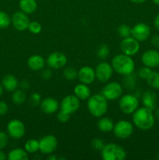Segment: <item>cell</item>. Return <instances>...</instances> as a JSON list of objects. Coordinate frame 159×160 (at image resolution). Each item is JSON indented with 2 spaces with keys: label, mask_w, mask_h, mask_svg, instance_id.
I'll use <instances>...</instances> for the list:
<instances>
[{
  "label": "cell",
  "mask_w": 159,
  "mask_h": 160,
  "mask_svg": "<svg viewBox=\"0 0 159 160\" xmlns=\"http://www.w3.org/2000/svg\"><path fill=\"white\" fill-rule=\"evenodd\" d=\"M118 106L123 113L132 114L139 106L138 98L132 94L122 95L118 101Z\"/></svg>",
  "instance_id": "cell-5"
},
{
  "label": "cell",
  "mask_w": 159,
  "mask_h": 160,
  "mask_svg": "<svg viewBox=\"0 0 159 160\" xmlns=\"http://www.w3.org/2000/svg\"><path fill=\"white\" fill-rule=\"evenodd\" d=\"M30 19L27 14L22 11L16 12L11 17V23L13 28L18 31H24L27 30L30 23Z\"/></svg>",
  "instance_id": "cell-15"
},
{
  "label": "cell",
  "mask_w": 159,
  "mask_h": 160,
  "mask_svg": "<svg viewBox=\"0 0 159 160\" xmlns=\"http://www.w3.org/2000/svg\"><path fill=\"white\" fill-rule=\"evenodd\" d=\"M48 160H57L58 157L56 156H55V155L50 154V156L48 157Z\"/></svg>",
  "instance_id": "cell-47"
},
{
  "label": "cell",
  "mask_w": 159,
  "mask_h": 160,
  "mask_svg": "<svg viewBox=\"0 0 159 160\" xmlns=\"http://www.w3.org/2000/svg\"><path fill=\"white\" fill-rule=\"evenodd\" d=\"M132 123L138 129L141 131H148L154 127L155 123V117L153 110L148 108H137V110L132 113Z\"/></svg>",
  "instance_id": "cell-1"
},
{
  "label": "cell",
  "mask_w": 159,
  "mask_h": 160,
  "mask_svg": "<svg viewBox=\"0 0 159 160\" xmlns=\"http://www.w3.org/2000/svg\"><path fill=\"white\" fill-rule=\"evenodd\" d=\"M46 62L51 69L59 70L66 65L67 57L64 53L60 52H54L48 56Z\"/></svg>",
  "instance_id": "cell-14"
},
{
  "label": "cell",
  "mask_w": 159,
  "mask_h": 160,
  "mask_svg": "<svg viewBox=\"0 0 159 160\" xmlns=\"http://www.w3.org/2000/svg\"><path fill=\"white\" fill-rule=\"evenodd\" d=\"M141 61L145 67L155 68L159 66V52L156 49H148L142 54Z\"/></svg>",
  "instance_id": "cell-16"
},
{
  "label": "cell",
  "mask_w": 159,
  "mask_h": 160,
  "mask_svg": "<svg viewBox=\"0 0 159 160\" xmlns=\"http://www.w3.org/2000/svg\"><path fill=\"white\" fill-rule=\"evenodd\" d=\"M129 1L133 3H136V4H141V3L145 2L147 0H129Z\"/></svg>",
  "instance_id": "cell-46"
},
{
  "label": "cell",
  "mask_w": 159,
  "mask_h": 160,
  "mask_svg": "<svg viewBox=\"0 0 159 160\" xmlns=\"http://www.w3.org/2000/svg\"><path fill=\"white\" fill-rule=\"evenodd\" d=\"M108 104V100L102 94L90 95L87 99V109L93 117L100 118L107 112Z\"/></svg>",
  "instance_id": "cell-3"
},
{
  "label": "cell",
  "mask_w": 159,
  "mask_h": 160,
  "mask_svg": "<svg viewBox=\"0 0 159 160\" xmlns=\"http://www.w3.org/2000/svg\"><path fill=\"white\" fill-rule=\"evenodd\" d=\"M41 97L39 95L38 93H33L31 95V98H30V101L32 106H40L41 102Z\"/></svg>",
  "instance_id": "cell-39"
},
{
  "label": "cell",
  "mask_w": 159,
  "mask_h": 160,
  "mask_svg": "<svg viewBox=\"0 0 159 160\" xmlns=\"http://www.w3.org/2000/svg\"><path fill=\"white\" fill-rule=\"evenodd\" d=\"M114 122L112 119L108 117H101L98 122V128L101 132L108 133L112 131L114 128Z\"/></svg>",
  "instance_id": "cell-24"
},
{
  "label": "cell",
  "mask_w": 159,
  "mask_h": 160,
  "mask_svg": "<svg viewBox=\"0 0 159 160\" xmlns=\"http://www.w3.org/2000/svg\"><path fill=\"white\" fill-rule=\"evenodd\" d=\"M20 11L26 14L34 13L37 9V2L36 0H20L19 2Z\"/></svg>",
  "instance_id": "cell-23"
},
{
  "label": "cell",
  "mask_w": 159,
  "mask_h": 160,
  "mask_svg": "<svg viewBox=\"0 0 159 160\" xmlns=\"http://www.w3.org/2000/svg\"><path fill=\"white\" fill-rule=\"evenodd\" d=\"M111 65L114 71L123 76L131 74L135 69V62L132 56H127L123 52L114 56Z\"/></svg>",
  "instance_id": "cell-2"
},
{
  "label": "cell",
  "mask_w": 159,
  "mask_h": 160,
  "mask_svg": "<svg viewBox=\"0 0 159 160\" xmlns=\"http://www.w3.org/2000/svg\"><path fill=\"white\" fill-rule=\"evenodd\" d=\"M7 158L9 160H26L29 156L26 150L17 148L11 150L8 154Z\"/></svg>",
  "instance_id": "cell-25"
},
{
  "label": "cell",
  "mask_w": 159,
  "mask_h": 160,
  "mask_svg": "<svg viewBox=\"0 0 159 160\" xmlns=\"http://www.w3.org/2000/svg\"><path fill=\"white\" fill-rule=\"evenodd\" d=\"M19 86L20 87V89L24 91L29 89L30 87H31V84H30V82L28 81H26V80H23V81H21V82L19 84Z\"/></svg>",
  "instance_id": "cell-43"
},
{
  "label": "cell",
  "mask_w": 159,
  "mask_h": 160,
  "mask_svg": "<svg viewBox=\"0 0 159 160\" xmlns=\"http://www.w3.org/2000/svg\"><path fill=\"white\" fill-rule=\"evenodd\" d=\"M45 59L40 55H34L28 58L27 66L31 70L34 71H39L42 70L45 65Z\"/></svg>",
  "instance_id": "cell-19"
},
{
  "label": "cell",
  "mask_w": 159,
  "mask_h": 160,
  "mask_svg": "<svg viewBox=\"0 0 159 160\" xmlns=\"http://www.w3.org/2000/svg\"><path fill=\"white\" fill-rule=\"evenodd\" d=\"M9 142V137L6 133L1 131L0 132V149H3L6 147Z\"/></svg>",
  "instance_id": "cell-38"
},
{
  "label": "cell",
  "mask_w": 159,
  "mask_h": 160,
  "mask_svg": "<svg viewBox=\"0 0 159 160\" xmlns=\"http://www.w3.org/2000/svg\"><path fill=\"white\" fill-rule=\"evenodd\" d=\"M123 87L121 84L115 81L109 82L103 88L102 94L108 101H115L123 95Z\"/></svg>",
  "instance_id": "cell-7"
},
{
  "label": "cell",
  "mask_w": 159,
  "mask_h": 160,
  "mask_svg": "<svg viewBox=\"0 0 159 160\" xmlns=\"http://www.w3.org/2000/svg\"><path fill=\"white\" fill-rule=\"evenodd\" d=\"M80 107V100L75 95H66L62 98L60 103V109L66 113L71 114L76 112Z\"/></svg>",
  "instance_id": "cell-8"
},
{
  "label": "cell",
  "mask_w": 159,
  "mask_h": 160,
  "mask_svg": "<svg viewBox=\"0 0 159 160\" xmlns=\"http://www.w3.org/2000/svg\"><path fill=\"white\" fill-rule=\"evenodd\" d=\"M77 78L83 84H90L96 79L94 69L90 66H84L78 70Z\"/></svg>",
  "instance_id": "cell-17"
},
{
  "label": "cell",
  "mask_w": 159,
  "mask_h": 160,
  "mask_svg": "<svg viewBox=\"0 0 159 160\" xmlns=\"http://www.w3.org/2000/svg\"><path fill=\"white\" fill-rule=\"evenodd\" d=\"M74 95L79 98L80 100H87L91 95V91L90 88L88 87V84H78L75 86L74 88Z\"/></svg>",
  "instance_id": "cell-21"
},
{
  "label": "cell",
  "mask_w": 159,
  "mask_h": 160,
  "mask_svg": "<svg viewBox=\"0 0 159 160\" xmlns=\"http://www.w3.org/2000/svg\"><path fill=\"white\" fill-rule=\"evenodd\" d=\"M134 131L133 125L129 120H121L114 124V135L119 139H126L130 137Z\"/></svg>",
  "instance_id": "cell-6"
},
{
  "label": "cell",
  "mask_w": 159,
  "mask_h": 160,
  "mask_svg": "<svg viewBox=\"0 0 159 160\" xmlns=\"http://www.w3.org/2000/svg\"><path fill=\"white\" fill-rule=\"evenodd\" d=\"M120 49L124 54L129 56H133L140 50V42L132 36L125 38L120 42Z\"/></svg>",
  "instance_id": "cell-10"
},
{
  "label": "cell",
  "mask_w": 159,
  "mask_h": 160,
  "mask_svg": "<svg viewBox=\"0 0 159 160\" xmlns=\"http://www.w3.org/2000/svg\"><path fill=\"white\" fill-rule=\"evenodd\" d=\"M2 94H3V87H2V85H1V84H0V97L2 95Z\"/></svg>",
  "instance_id": "cell-49"
},
{
  "label": "cell",
  "mask_w": 159,
  "mask_h": 160,
  "mask_svg": "<svg viewBox=\"0 0 159 160\" xmlns=\"http://www.w3.org/2000/svg\"><path fill=\"white\" fill-rule=\"evenodd\" d=\"M147 83L151 88L154 89H159V73L153 71L149 78L146 80Z\"/></svg>",
  "instance_id": "cell-29"
},
{
  "label": "cell",
  "mask_w": 159,
  "mask_h": 160,
  "mask_svg": "<svg viewBox=\"0 0 159 160\" xmlns=\"http://www.w3.org/2000/svg\"><path fill=\"white\" fill-rule=\"evenodd\" d=\"M142 102H143V106L154 110L156 108V104H157V95L153 91H147L142 94Z\"/></svg>",
  "instance_id": "cell-20"
},
{
  "label": "cell",
  "mask_w": 159,
  "mask_h": 160,
  "mask_svg": "<svg viewBox=\"0 0 159 160\" xmlns=\"http://www.w3.org/2000/svg\"><path fill=\"white\" fill-rule=\"evenodd\" d=\"M24 149L28 154H33L39 151V141L36 139H29L24 144Z\"/></svg>",
  "instance_id": "cell-28"
},
{
  "label": "cell",
  "mask_w": 159,
  "mask_h": 160,
  "mask_svg": "<svg viewBox=\"0 0 159 160\" xmlns=\"http://www.w3.org/2000/svg\"><path fill=\"white\" fill-rule=\"evenodd\" d=\"M95 70L96 79L100 82H107L113 75L114 70L112 65L107 62H101L97 65Z\"/></svg>",
  "instance_id": "cell-11"
},
{
  "label": "cell",
  "mask_w": 159,
  "mask_h": 160,
  "mask_svg": "<svg viewBox=\"0 0 159 160\" xmlns=\"http://www.w3.org/2000/svg\"><path fill=\"white\" fill-rule=\"evenodd\" d=\"M157 159H159V152H157Z\"/></svg>",
  "instance_id": "cell-51"
},
{
  "label": "cell",
  "mask_w": 159,
  "mask_h": 160,
  "mask_svg": "<svg viewBox=\"0 0 159 160\" xmlns=\"http://www.w3.org/2000/svg\"><path fill=\"white\" fill-rule=\"evenodd\" d=\"M151 1H152L153 2H154L155 5H157V6H159V0H151Z\"/></svg>",
  "instance_id": "cell-50"
},
{
  "label": "cell",
  "mask_w": 159,
  "mask_h": 160,
  "mask_svg": "<svg viewBox=\"0 0 159 160\" xmlns=\"http://www.w3.org/2000/svg\"><path fill=\"white\" fill-rule=\"evenodd\" d=\"M151 32V28L145 23H138L131 28V36L139 42L148 39Z\"/></svg>",
  "instance_id": "cell-13"
},
{
  "label": "cell",
  "mask_w": 159,
  "mask_h": 160,
  "mask_svg": "<svg viewBox=\"0 0 159 160\" xmlns=\"http://www.w3.org/2000/svg\"><path fill=\"white\" fill-rule=\"evenodd\" d=\"M123 77H124V79L123 80V84H122L123 87L130 91L135 89L136 84H137V77L133 73Z\"/></svg>",
  "instance_id": "cell-26"
},
{
  "label": "cell",
  "mask_w": 159,
  "mask_h": 160,
  "mask_svg": "<svg viewBox=\"0 0 159 160\" xmlns=\"http://www.w3.org/2000/svg\"><path fill=\"white\" fill-rule=\"evenodd\" d=\"M152 70H151V68H150V67H141V68H140V70H138V76L140 77L141 79H143V80H147L148 78H149L150 75L151 74V73H152Z\"/></svg>",
  "instance_id": "cell-36"
},
{
  "label": "cell",
  "mask_w": 159,
  "mask_h": 160,
  "mask_svg": "<svg viewBox=\"0 0 159 160\" xmlns=\"http://www.w3.org/2000/svg\"><path fill=\"white\" fill-rule=\"evenodd\" d=\"M105 145L104 140L101 138H94V140L91 141V147L93 149L96 150V151H100L103 149V148Z\"/></svg>",
  "instance_id": "cell-35"
},
{
  "label": "cell",
  "mask_w": 159,
  "mask_h": 160,
  "mask_svg": "<svg viewBox=\"0 0 159 160\" xmlns=\"http://www.w3.org/2000/svg\"><path fill=\"white\" fill-rule=\"evenodd\" d=\"M101 152V158L104 160H124L126 158L124 148L115 143L106 144Z\"/></svg>",
  "instance_id": "cell-4"
},
{
  "label": "cell",
  "mask_w": 159,
  "mask_h": 160,
  "mask_svg": "<svg viewBox=\"0 0 159 160\" xmlns=\"http://www.w3.org/2000/svg\"><path fill=\"white\" fill-rule=\"evenodd\" d=\"M7 132L9 137L13 139H20L24 136L26 132L25 125L21 120H12L7 125Z\"/></svg>",
  "instance_id": "cell-12"
},
{
  "label": "cell",
  "mask_w": 159,
  "mask_h": 160,
  "mask_svg": "<svg viewBox=\"0 0 159 160\" xmlns=\"http://www.w3.org/2000/svg\"><path fill=\"white\" fill-rule=\"evenodd\" d=\"M70 118V114L66 113V112H63L62 110H59V112L57 114V119L60 123H65L69 121Z\"/></svg>",
  "instance_id": "cell-37"
},
{
  "label": "cell",
  "mask_w": 159,
  "mask_h": 160,
  "mask_svg": "<svg viewBox=\"0 0 159 160\" xmlns=\"http://www.w3.org/2000/svg\"><path fill=\"white\" fill-rule=\"evenodd\" d=\"M154 117H155L156 118H157V120H158V121H159V108H157V109H156L155 114H154Z\"/></svg>",
  "instance_id": "cell-48"
},
{
  "label": "cell",
  "mask_w": 159,
  "mask_h": 160,
  "mask_svg": "<svg viewBox=\"0 0 159 160\" xmlns=\"http://www.w3.org/2000/svg\"><path fill=\"white\" fill-rule=\"evenodd\" d=\"M117 31L122 38L131 36V28L127 24H121L120 26H118Z\"/></svg>",
  "instance_id": "cell-33"
},
{
  "label": "cell",
  "mask_w": 159,
  "mask_h": 160,
  "mask_svg": "<svg viewBox=\"0 0 159 160\" xmlns=\"http://www.w3.org/2000/svg\"><path fill=\"white\" fill-rule=\"evenodd\" d=\"M60 105L55 98L52 97H47L41 100L40 108L44 113L53 114L59 110Z\"/></svg>",
  "instance_id": "cell-18"
},
{
  "label": "cell",
  "mask_w": 159,
  "mask_h": 160,
  "mask_svg": "<svg viewBox=\"0 0 159 160\" xmlns=\"http://www.w3.org/2000/svg\"><path fill=\"white\" fill-rule=\"evenodd\" d=\"M6 156L4 152L2 151V149H0V160H6Z\"/></svg>",
  "instance_id": "cell-45"
},
{
  "label": "cell",
  "mask_w": 159,
  "mask_h": 160,
  "mask_svg": "<svg viewBox=\"0 0 159 160\" xmlns=\"http://www.w3.org/2000/svg\"><path fill=\"white\" fill-rule=\"evenodd\" d=\"M27 30L30 31V32L32 33V34H39V33H41V31L42 26L39 22L31 21L30 22Z\"/></svg>",
  "instance_id": "cell-34"
},
{
  "label": "cell",
  "mask_w": 159,
  "mask_h": 160,
  "mask_svg": "<svg viewBox=\"0 0 159 160\" xmlns=\"http://www.w3.org/2000/svg\"><path fill=\"white\" fill-rule=\"evenodd\" d=\"M2 85L7 92H14L19 87V82L17 78L12 74H7L2 78Z\"/></svg>",
  "instance_id": "cell-22"
},
{
  "label": "cell",
  "mask_w": 159,
  "mask_h": 160,
  "mask_svg": "<svg viewBox=\"0 0 159 160\" xmlns=\"http://www.w3.org/2000/svg\"><path fill=\"white\" fill-rule=\"evenodd\" d=\"M64 78L67 81H74L77 78L78 71L73 67H66L63 71Z\"/></svg>",
  "instance_id": "cell-32"
},
{
  "label": "cell",
  "mask_w": 159,
  "mask_h": 160,
  "mask_svg": "<svg viewBox=\"0 0 159 160\" xmlns=\"http://www.w3.org/2000/svg\"><path fill=\"white\" fill-rule=\"evenodd\" d=\"M109 53H110V49L106 44L101 45L97 50V56L101 59H107L108 56H109Z\"/></svg>",
  "instance_id": "cell-31"
},
{
  "label": "cell",
  "mask_w": 159,
  "mask_h": 160,
  "mask_svg": "<svg viewBox=\"0 0 159 160\" xmlns=\"http://www.w3.org/2000/svg\"><path fill=\"white\" fill-rule=\"evenodd\" d=\"M58 146V140L52 134L45 135L39 140V151L45 155L52 154Z\"/></svg>",
  "instance_id": "cell-9"
},
{
  "label": "cell",
  "mask_w": 159,
  "mask_h": 160,
  "mask_svg": "<svg viewBox=\"0 0 159 160\" xmlns=\"http://www.w3.org/2000/svg\"><path fill=\"white\" fill-rule=\"evenodd\" d=\"M26 99V95L24 91L22 89H16L12 92V101L16 105H22L25 102Z\"/></svg>",
  "instance_id": "cell-27"
},
{
  "label": "cell",
  "mask_w": 159,
  "mask_h": 160,
  "mask_svg": "<svg viewBox=\"0 0 159 160\" xmlns=\"http://www.w3.org/2000/svg\"><path fill=\"white\" fill-rule=\"evenodd\" d=\"M52 70L49 67L48 69H43L42 70L41 73V78L43 80H45V81H48V80H50L52 78Z\"/></svg>",
  "instance_id": "cell-40"
},
{
  "label": "cell",
  "mask_w": 159,
  "mask_h": 160,
  "mask_svg": "<svg viewBox=\"0 0 159 160\" xmlns=\"http://www.w3.org/2000/svg\"><path fill=\"white\" fill-rule=\"evenodd\" d=\"M151 43L154 48H159V35L158 34H154L151 38Z\"/></svg>",
  "instance_id": "cell-42"
},
{
  "label": "cell",
  "mask_w": 159,
  "mask_h": 160,
  "mask_svg": "<svg viewBox=\"0 0 159 160\" xmlns=\"http://www.w3.org/2000/svg\"><path fill=\"white\" fill-rule=\"evenodd\" d=\"M8 105L6 102L3 101H0V117L6 115V112H8Z\"/></svg>",
  "instance_id": "cell-41"
},
{
  "label": "cell",
  "mask_w": 159,
  "mask_h": 160,
  "mask_svg": "<svg viewBox=\"0 0 159 160\" xmlns=\"http://www.w3.org/2000/svg\"><path fill=\"white\" fill-rule=\"evenodd\" d=\"M11 24V18L6 12L0 11V30L9 28Z\"/></svg>",
  "instance_id": "cell-30"
},
{
  "label": "cell",
  "mask_w": 159,
  "mask_h": 160,
  "mask_svg": "<svg viewBox=\"0 0 159 160\" xmlns=\"http://www.w3.org/2000/svg\"><path fill=\"white\" fill-rule=\"evenodd\" d=\"M154 27L157 31H159V13L156 16L155 19H154Z\"/></svg>",
  "instance_id": "cell-44"
}]
</instances>
